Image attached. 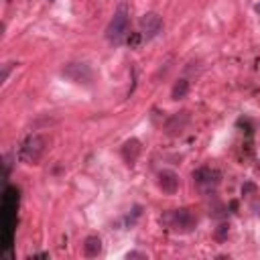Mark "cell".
Returning a JSON list of instances; mask_svg holds the SVG:
<instances>
[{
  "instance_id": "1",
  "label": "cell",
  "mask_w": 260,
  "mask_h": 260,
  "mask_svg": "<svg viewBox=\"0 0 260 260\" xmlns=\"http://www.w3.org/2000/svg\"><path fill=\"white\" fill-rule=\"evenodd\" d=\"M18 209V189L6 187L2 197V248L8 250L12 246V230H14V215Z\"/></svg>"
},
{
  "instance_id": "2",
  "label": "cell",
  "mask_w": 260,
  "mask_h": 260,
  "mask_svg": "<svg viewBox=\"0 0 260 260\" xmlns=\"http://www.w3.org/2000/svg\"><path fill=\"white\" fill-rule=\"evenodd\" d=\"M128 26H130V12H128V4L122 2L116 8V12L106 28V39L114 45H120L124 41V37L128 35Z\"/></svg>"
},
{
  "instance_id": "3",
  "label": "cell",
  "mask_w": 260,
  "mask_h": 260,
  "mask_svg": "<svg viewBox=\"0 0 260 260\" xmlns=\"http://www.w3.org/2000/svg\"><path fill=\"white\" fill-rule=\"evenodd\" d=\"M45 150H47V138H45L43 134L35 132V134H28V136L22 140L18 156H20V160L26 162V165H37V162L43 158Z\"/></svg>"
},
{
  "instance_id": "4",
  "label": "cell",
  "mask_w": 260,
  "mask_h": 260,
  "mask_svg": "<svg viewBox=\"0 0 260 260\" xmlns=\"http://www.w3.org/2000/svg\"><path fill=\"white\" fill-rule=\"evenodd\" d=\"M169 223H171V228H173L175 232H179V234H189V232L195 228L197 217L191 213V209L181 207V209H175V211L169 215Z\"/></svg>"
},
{
  "instance_id": "5",
  "label": "cell",
  "mask_w": 260,
  "mask_h": 260,
  "mask_svg": "<svg viewBox=\"0 0 260 260\" xmlns=\"http://www.w3.org/2000/svg\"><path fill=\"white\" fill-rule=\"evenodd\" d=\"M63 75H67L75 83H89L93 73L85 63H69L63 67Z\"/></svg>"
},
{
  "instance_id": "6",
  "label": "cell",
  "mask_w": 260,
  "mask_h": 260,
  "mask_svg": "<svg viewBox=\"0 0 260 260\" xmlns=\"http://www.w3.org/2000/svg\"><path fill=\"white\" fill-rule=\"evenodd\" d=\"M193 179H195V185L199 189H213L219 183V173L211 167H201L193 173Z\"/></svg>"
},
{
  "instance_id": "7",
  "label": "cell",
  "mask_w": 260,
  "mask_h": 260,
  "mask_svg": "<svg viewBox=\"0 0 260 260\" xmlns=\"http://www.w3.org/2000/svg\"><path fill=\"white\" fill-rule=\"evenodd\" d=\"M140 28H142V37L146 41L154 39L158 35V30L162 28V20L156 12H146L142 18H140Z\"/></svg>"
},
{
  "instance_id": "8",
  "label": "cell",
  "mask_w": 260,
  "mask_h": 260,
  "mask_svg": "<svg viewBox=\"0 0 260 260\" xmlns=\"http://www.w3.org/2000/svg\"><path fill=\"white\" fill-rule=\"evenodd\" d=\"M158 187L162 189V193L173 195L177 191V187H179V175L175 171H169V169L160 171L158 173Z\"/></svg>"
},
{
  "instance_id": "9",
  "label": "cell",
  "mask_w": 260,
  "mask_h": 260,
  "mask_svg": "<svg viewBox=\"0 0 260 260\" xmlns=\"http://www.w3.org/2000/svg\"><path fill=\"white\" fill-rule=\"evenodd\" d=\"M189 124V114L187 112H177L169 118V122L165 124L167 134H181Z\"/></svg>"
},
{
  "instance_id": "10",
  "label": "cell",
  "mask_w": 260,
  "mask_h": 260,
  "mask_svg": "<svg viewBox=\"0 0 260 260\" xmlns=\"http://www.w3.org/2000/svg\"><path fill=\"white\" fill-rule=\"evenodd\" d=\"M140 150H142V146H140V142L136 138H130V140L124 142V146H122V158L126 160L128 167H134L136 158L140 156Z\"/></svg>"
},
{
  "instance_id": "11",
  "label": "cell",
  "mask_w": 260,
  "mask_h": 260,
  "mask_svg": "<svg viewBox=\"0 0 260 260\" xmlns=\"http://www.w3.org/2000/svg\"><path fill=\"white\" fill-rule=\"evenodd\" d=\"M100 252H102V240H100V236H87L85 242H83V254L87 258H93Z\"/></svg>"
},
{
  "instance_id": "12",
  "label": "cell",
  "mask_w": 260,
  "mask_h": 260,
  "mask_svg": "<svg viewBox=\"0 0 260 260\" xmlns=\"http://www.w3.org/2000/svg\"><path fill=\"white\" fill-rule=\"evenodd\" d=\"M189 91V81L187 79H179L175 85H173V91H171V98L173 100H183Z\"/></svg>"
},
{
  "instance_id": "13",
  "label": "cell",
  "mask_w": 260,
  "mask_h": 260,
  "mask_svg": "<svg viewBox=\"0 0 260 260\" xmlns=\"http://www.w3.org/2000/svg\"><path fill=\"white\" fill-rule=\"evenodd\" d=\"M228 230H230V225H228V223H221V225L217 228V232H215V238H217V240H223L225 234H228Z\"/></svg>"
},
{
  "instance_id": "14",
  "label": "cell",
  "mask_w": 260,
  "mask_h": 260,
  "mask_svg": "<svg viewBox=\"0 0 260 260\" xmlns=\"http://www.w3.org/2000/svg\"><path fill=\"white\" fill-rule=\"evenodd\" d=\"M138 43H140V35H138V32H132V35H130V39H128V45L136 47Z\"/></svg>"
},
{
  "instance_id": "15",
  "label": "cell",
  "mask_w": 260,
  "mask_h": 260,
  "mask_svg": "<svg viewBox=\"0 0 260 260\" xmlns=\"http://www.w3.org/2000/svg\"><path fill=\"white\" fill-rule=\"evenodd\" d=\"M8 73H10V63H6V65L2 67V75H0V81H6Z\"/></svg>"
},
{
  "instance_id": "16",
  "label": "cell",
  "mask_w": 260,
  "mask_h": 260,
  "mask_svg": "<svg viewBox=\"0 0 260 260\" xmlns=\"http://www.w3.org/2000/svg\"><path fill=\"white\" fill-rule=\"evenodd\" d=\"M128 258H146L144 254H140V252H130L128 254Z\"/></svg>"
},
{
  "instance_id": "17",
  "label": "cell",
  "mask_w": 260,
  "mask_h": 260,
  "mask_svg": "<svg viewBox=\"0 0 260 260\" xmlns=\"http://www.w3.org/2000/svg\"><path fill=\"white\" fill-rule=\"evenodd\" d=\"M256 12H258V14H260V4H256Z\"/></svg>"
}]
</instances>
